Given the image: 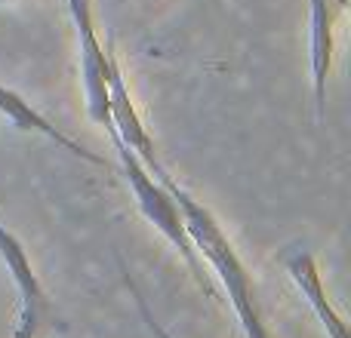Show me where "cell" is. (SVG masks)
Returning a JSON list of instances; mask_svg holds the SVG:
<instances>
[{
    "label": "cell",
    "mask_w": 351,
    "mask_h": 338,
    "mask_svg": "<svg viewBox=\"0 0 351 338\" xmlns=\"http://www.w3.org/2000/svg\"><path fill=\"white\" fill-rule=\"evenodd\" d=\"M74 28L80 40V71H84V92H86V111L96 123L111 127L108 114V49L102 47L93 25V6L90 0H68Z\"/></svg>",
    "instance_id": "3"
},
{
    "label": "cell",
    "mask_w": 351,
    "mask_h": 338,
    "mask_svg": "<svg viewBox=\"0 0 351 338\" xmlns=\"http://www.w3.org/2000/svg\"><path fill=\"white\" fill-rule=\"evenodd\" d=\"M117 265H121V274H123V283H127V289H130V296H133V302H136V308H139V314H142V320H145V326H148V333H152L154 338H173L170 333H167L164 326H160L158 320H154V314H152V308H148V302H145V296L139 292V286H136V280L130 277V268L123 265V259L117 255Z\"/></svg>",
    "instance_id": "9"
},
{
    "label": "cell",
    "mask_w": 351,
    "mask_h": 338,
    "mask_svg": "<svg viewBox=\"0 0 351 338\" xmlns=\"http://www.w3.org/2000/svg\"><path fill=\"white\" fill-rule=\"evenodd\" d=\"M108 114H111V129L117 133V139L123 145H130L136 151V157L145 166L158 164V154H154V142L148 135L145 123H142L139 111H136L133 99H130L127 80H123L121 62H117L114 49L108 43Z\"/></svg>",
    "instance_id": "4"
},
{
    "label": "cell",
    "mask_w": 351,
    "mask_h": 338,
    "mask_svg": "<svg viewBox=\"0 0 351 338\" xmlns=\"http://www.w3.org/2000/svg\"><path fill=\"white\" fill-rule=\"evenodd\" d=\"M105 129H108L111 142H114V151H117V157H121V164H123V172H127V181H130V187H133V194H136V203H139L142 216H145L148 222H152L154 228H158L160 234H164L167 240L179 249V255L185 259V265L191 268V274H194V283L206 292V298H219V292L213 289L210 277H206L204 265H200V255L194 252V243L188 240L185 222H182V212H179V206H176L173 194L167 191L158 179H154L152 169L136 157L133 148L123 145V142L117 139L114 129L111 127H105Z\"/></svg>",
    "instance_id": "2"
},
{
    "label": "cell",
    "mask_w": 351,
    "mask_h": 338,
    "mask_svg": "<svg viewBox=\"0 0 351 338\" xmlns=\"http://www.w3.org/2000/svg\"><path fill=\"white\" fill-rule=\"evenodd\" d=\"M0 114H3L16 129L47 135L49 142H56L59 148H65L68 154H74V157L86 160V164H93V166H108V164H105V157H99V154H93L90 148H84L80 142H74L71 135H65L59 127H56V123H49L47 117H43L40 111H37L34 105L28 102V99H22L16 90H10V86H3V83H0Z\"/></svg>",
    "instance_id": "7"
},
{
    "label": "cell",
    "mask_w": 351,
    "mask_h": 338,
    "mask_svg": "<svg viewBox=\"0 0 351 338\" xmlns=\"http://www.w3.org/2000/svg\"><path fill=\"white\" fill-rule=\"evenodd\" d=\"M0 261H3L6 271H10L12 280H16L19 298H22L19 314H25L28 320L40 323L43 311H47V292H43L40 280H37L34 268H31L28 249H25L22 240H19L12 231H6L3 224H0Z\"/></svg>",
    "instance_id": "8"
},
{
    "label": "cell",
    "mask_w": 351,
    "mask_h": 338,
    "mask_svg": "<svg viewBox=\"0 0 351 338\" xmlns=\"http://www.w3.org/2000/svg\"><path fill=\"white\" fill-rule=\"evenodd\" d=\"M148 169H152L154 179L173 194L176 206H179V212H182V222H185L188 240L194 243V252L204 255V259L213 265V271L219 274V280H222L225 292H228L231 308H234V314H237V320H241L247 338H271V333L265 329V320H262L259 302H256L253 274L247 271V265H243V259L237 255V249H234V243L228 240V234L222 231V224L216 222V216H213L197 197H191V194H188L160 164H154Z\"/></svg>",
    "instance_id": "1"
},
{
    "label": "cell",
    "mask_w": 351,
    "mask_h": 338,
    "mask_svg": "<svg viewBox=\"0 0 351 338\" xmlns=\"http://www.w3.org/2000/svg\"><path fill=\"white\" fill-rule=\"evenodd\" d=\"M311 3V86H315L317 120L327 114V77L333 71L336 53V18L346 0H308Z\"/></svg>",
    "instance_id": "5"
},
{
    "label": "cell",
    "mask_w": 351,
    "mask_h": 338,
    "mask_svg": "<svg viewBox=\"0 0 351 338\" xmlns=\"http://www.w3.org/2000/svg\"><path fill=\"white\" fill-rule=\"evenodd\" d=\"M34 333H37V323L28 320L25 314H19L16 329H12V338H34Z\"/></svg>",
    "instance_id": "10"
},
{
    "label": "cell",
    "mask_w": 351,
    "mask_h": 338,
    "mask_svg": "<svg viewBox=\"0 0 351 338\" xmlns=\"http://www.w3.org/2000/svg\"><path fill=\"white\" fill-rule=\"evenodd\" d=\"M284 268L293 277V283L299 286L302 298L315 308L317 320L324 323L330 338H348V323L342 320V314L333 308V302L327 298V289H324L321 280V268H317V259L308 246H290L284 252Z\"/></svg>",
    "instance_id": "6"
}]
</instances>
